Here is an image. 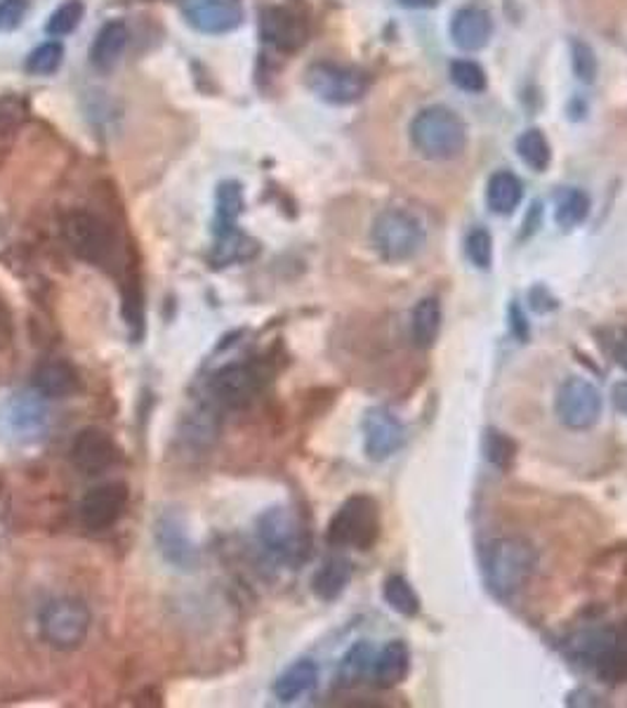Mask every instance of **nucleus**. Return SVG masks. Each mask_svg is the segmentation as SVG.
<instances>
[{
	"label": "nucleus",
	"instance_id": "f257e3e1",
	"mask_svg": "<svg viewBox=\"0 0 627 708\" xmlns=\"http://www.w3.org/2000/svg\"><path fill=\"white\" fill-rule=\"evenodd\" d=\"M413 147L430 161H451L467 145L465 121L448 106L434 104L422 109L411 123Z\"/></svg>",
	"mask_w": 627,
	"mask_h": 708
},
{
	"label": "nucleus",
	"instance_id": "f03ea898",
	"mask_svg": "<svg viewBox=\"0 0 627 708\" xmlns=\"http://www.w3.org/2000/svg\"><path fill=\"white\" fill-rule=\"evenodd\" d=\"M536 566L533 548L522 539H498L483 555V574L491 593L500 600H510L520 593Z\"/></svg>",
	"mask_w": 627,
	"mask_h": 708
},
{
	"label": "nucleus",
	"instance_id": "7ed1b4c3",
	"mask_svg": "<svg viewBox=\"0 0 627 708\" xmlns=\"http://www.w3.org/2000/svg\"><path fill=\"white\" fill-rule=\"evenodd\" d=\"M380 531L383 519L378 501L366 494H356L344 501L333 515L326 529V541L333 548L371 550L378 543Z\"/></svg>",
	"mask_w": 627,
	"mask_h": 708
},
{
	"label": "nucleus",
	"instance_id": "20e7f679",
	"mask_svg": "<svg viewBox=\"0 0 627 708\" xmlns=\"http://www.w3.org/2000/svg\"><path fill=\"white\" fill-rule=\"evenodd\" d=\"M90 609L76 597H57L38 614L41 638L59 652L78 650L90 633Z\"/></svg>",
	"mask_w": 627,
	"mask_h": 708
},
{
	"label": "nucleus",
	"instance_id": "39448f33",
	"mask_svg": "<svg viewBox=\"0 0 627 708\" xmlns=\"http://www.w3.org/2000/svg\"><path fill=\"white\" fill-rule=\"evenodd\" d=\"M571 654L604 681H627V628L625 631H588L573 638Z\"/></svg>",
	"mask_w": 627,
	"mask_h": 708
},
{
	"label": "nucleus",
	"instance_id": "423d86ee",
	"mask_svg": "<svg viewBox=\"0 0 627 708\" xmlns=\"http://www.w3.org/2000/svg\"><path fill=\"white\" fill-rule=\"evenodd\" d=\"M371 241L383 260L406 262L425 244V227L413 213L389 209L375 217Z\"/></svg>",
	"mask_w": 627,
	"mask_h": 708
},
{
	"label": "nucleus",
	"instance_id": "0eeeda50",
	"mask_svg": "<svg viewBox=\"0 0 627 708\" xmlns=\"http://www.w3.org/2000/svg\"><path fill=\"white\" fill-rule=\"evenodd\" d=\"M61 229H65V239L78 258L100 267H106L109 262L116 260L114 232L98 215L83 211L69 213Z\"/></svg>",
	"mask_w": 627,
	"mask_h": 708
},
{
	"label": "nucleus",
	"instance_id": "6e6552de",
	"mask_svg": "<svg viewBox=\"0 0 627 708\" xmlns=\"http://www.w3.org/2000/svg\"><path fill=\"white\" fill-rule=\"evenodd\" d=\"M258 539L278 562H300L307 553L303 527L284 506H274L258 517Z\"/></svg>",
	"mask_w": 627,
	"mask_h": 708
},
{
	"label": "nucleus",
	"instance_id": "1a4fd4ad",
	"mask_svg": "<svg viewBox=\"0 0 627 708\" xmlns=\"http://www.w3.org/2000/svg\"><path fill=\"white\" fill-rule=\"evenodd\" d=\"M604 412V400L597 385L585 378H569L557 390L555 414L563 428L569 430H590L600 423Z\"/></svg>",
	"mask_w": 627,
	"mask_h": 708
},
{
	"label": "nucleus",
	"instance_id": "9d476101",
	"mask_svg": "<svg viewBox=\"0 0 627 708\" xmlns=\"http://www.w3.org/2000/svg\"><path fill=\"white\" fill-rule=\"evenodd\" d=\"M307 88L328 104H352L366 94V76L352 67L319 61L307 69Z\"/></svg>",
	"mask_w": 627,
	"mask_h": 708
},
{
	"label": "nucleus",
	"instance_id": "9b49d317",
	"mask_svg": "<svg viewBox=\"0 0 627 708\" xmlns=\"http://www.w3.org/2000/svg\"><path fill=\"white\" fill-rule=\"evenodd\" d=\"M5 425L20 442H38L50 428V412L38 392H20L5 406Z\"/></svg>",
	"mask_w": 627,
	"mask_h": 708
},
{
	"label": "nucleus",
	"instance_id": "f8f14e48",
	"mask_svg": "<svg viewBox=\"0 0 627 708\" xmlns=\"http://www.w3.org/2000/svg\"><path fill=\"white\" fill-rule=\"evenodd\" d=\"M153 539L159 546L166 562H170L178 570H194L198 564V550L186 531L182 515L166 510L153 525Z\"/></svg>",
	"mask_w": 627,
	"mask_h": 708
},
{
	"label": "nucleus",
	"instance_id": "ddd939ff",
	"mask_svg": "<svg viewBox=\"0 0 627 708\" xmlns=\"http://www.w3.org/2000/svg\"><path fill=\"white\" fill-rule=\"evenodd\" d=\"M128 508V486L121 482L100 484L81 503V519L90 531L112 529Z\"/></svg>",
	"mask_w": 627,
	"mask_h": 708
},
{
	"label": "nucleus",
	"instance_id": "4468645a",
	"mask_svg": "<svg viewBox=\"0 0 627 708\" xmlns=\"http://www.w3.org/2000/svg\"><path fill=\"white\" fill-rule=\"evenodd\" d=\"M186 22L201 34H229L243 22V10L239 0H186L182 5Z\"/></svg>",
	"mask_w": 627,
	"mask_h": 708
},
{
	"label": "nucleus",
	"instance_id": "2eb2a0df",
	"mask_svg": "<svg viewBox=\"0 0 627 708\" xmlns=\"http://www.w3.org/2000/svg\"><path fill=\"white\" fill-rule=\"evenodd\" d=\"M118 447L114 437L102 428H86L76 435L71 445V463L83 475H102L104 470L116 465Z\"/></svg>",
	"mask_w": 627,
	"mask_h": 708
},
{
	"label": "nucleus",
	"instance_id": "dca6fc26",
	"mask_svg": "<svg viewBox=\"0 0 627 708\" xmlns=\"http://www.w3.org/2000/svg\"><path fill=\"white\" fill-rule=\"evenodd\" d=\"M406 439V430L401 420L378 406L371 408L364 416V449L371 461H387L395 456Z\"/></svg>",
	"mask_w": 627,
	"mask_h": 708
},
{
	"label": "nucleus",
	"instance_id": "f3484780",
	"mask_svg": "<svg viewBox=\"0 0 627 708\" xmlns=\"http://www.w3.org/2000/svg\"><path fill=\"white\" fill-rule=\"evenodd\" d=\"M260 390V375L248 364H227L210 378L213 397L227 408L250 404Z\"/></svg>",
	"mask_w": 627,
	"mask_h": 708
},
{
	"label": "nucleus",
	"instance_id": "a211bd4d",
	"mask_svg": "<svg viewBox=\"0 0 627 708\" xmlns=\"http://www.w3.org/2000/svg\"><path fill=\"white\" fill-rule=\"evenodd\" d=\"M493 36L491 14L481 8H463L451 20V38L460 50L477 53Z\"/></svg>",
	"mask_w": 627,
	"mask_h": 708
},
{
	"label": "nucleus",
	"instance_id": "6ab92c4d",
	"mask_svg": "<svg viewBox=\"0 0 627 708\" xmlns=\"http://www.w3.org/2000/svg\"><path fill=\"white\" fill-rule=\"evenodd\" d=\"M260 29H262L264 41H270L272 45L281 47V50H293V47L303 45V41H305L303 22L297 20L295 14L288 12L286 8L264 10Z\"/></svg>",
	"mask_w": 627,
	"mask_h": 708
},
{
	"label": "nucleus",
	"instance_id": "aec40b11",
	"mask_svg": "<svg viewBox=\"0 0 627 708\" xmlns=\"http://www.w3.org/2000/svg\"><path fill=\"white\" fill-rule=\"evenodd\" d=\"M411 668V652L406 648V642L401 640H391L387 642L383 652L375 656L373 661V681L378 687H395L406 681Z\"/></svg>",
	"mask_w": 627,
	"mask_h": 708
},
{
	"label": "nucleus",
	"instance_id": "412c9836",
	"mask_svg": "<svg viewBox=\"0 0 627 708\" xmlns=\"http://www.w3.org/2000/svg\"><path fill=\"white\" fill-rule=\"evenodd\" d=\"M128 45V26L123 22H106L90 45V61L98 71H112Z\"/></svg>",
	"mask_w": 627,
	"mask_h": 708
},
{
	"label": "nucleus",
	"instance_id": "4be33fe9",
	"mask_svg": "<svg viewBox=\"0 0 627 708\" xmlns=\"http://www.w3.org/2000/svg\"><path fill=\"white\" fill-rule=\"evenodd\" d=\"M78 383L81 381H78L76 369L59 359L45 361L34 373V390L43 397H69L78 390Z\"/></svg>",
	"mask_w": 627,
	"mask_h": 708
},
{
	"label": "nucleus",
	"instance_id": "5701e85b",
	"mask_svg": "<svg viewBox=\"0 0 627 708\" xmlns=\"http://www.w3.org/2000/svg\"><path fill=\"white\" fill-rule=\"evenodd\" d=\"M317 683H319V666L314 664L311 659H300L278 675L274 683V695L278 701L290 704L309 695V692L317 687Z\"/></svg>",
	"mask_w": 627,
	"mask_h": 708
},
{
	"label": "nucleus",
	"instance_id": "b1692460",
	"mask_svg": "<svg viewBox=\"0 0 627 708\" xmlns=\"http://www.w3.org/2000/svg\"><path fill=\"white\" fill-rule=\"evenodd\" d=\"M352 581V562L347 558H328L311 578V591L323 603H333Z\"/></svg>",
	"mask_w": 627,
	"mask_h": 708
},
{
	"label": "nucleus",
	"instance_id": "393cba45",
	"mask_svg": "<svg viewBox=\"0 0 627 708\" xmlns=\"http://www.w3.org/2000/svg\"><path fill=\"white\" fill-rule=\"evenodd\" d=\"M524 199L522 180L510 170H498L486 187V203L498 215H510Z\"/></svg>",
	"mask_w": 627,
	"mask_h": 708
},
{
	"label": "nucleus",
	"instance_id": "a878e982",
	"mask_svg": "<svg viewBox=\"0 0 627 708\" xmlns=\"http://www.w3.org/2000/svg\"><path fill=\"white\" fill-rule=\"evenodd\" d=\"M438 330H442V303L436 297H422L411 317V334L418 348H432Z\"/></svg>",
	"mask_w": 627,
	"mask_h": 708
},
{
	"label": "nucleus",
	"instance_id": "bb28decb",
	"mask_svg": "<svg viewBox=\"0 0 627 708\" xmlns=\"http://www.w3.org/2000/svg\"><path fill=\"white\" fill-rule=\"evenodd\" d=\"M215 236L237 229V220L243 211V192L241 184L227 180L217 187L215 196Z\"/></svg>",
	"mask_w": 627,
	"mask_h": 708
},
{
	"label": "nucleus",
	"instance_id": "cd10ccee",
	"mask_svg": "<svg viewBox=\"0 0 627 708\" xmlns=\"http://www.w3.org/2000/svg\"><path fill=\"white\" fill-rule=\"evenodd\" d=\"M375 652L368 642H356L354 648L342 656L338 668V683L342 687H354L362 683L368 673H373Z\"/></svg>",
	"mask_w": 627,
	"mask_h": 708
},
{
	"label": "nucleus",
	"instance_id": "c85d7f7f",
	"mask_svg": "<svg viewBox=\"0 0 627 708\" xmlns=\"http://www.w3.org/2000/svg\"><path fill=\"white\" fill-rule=\"evenodd\" d=\"M590 213V199L583 189H563L555 203V220L561 229H573L585 223Z\"/></svg>",
	"mask_w": 627,
	"mask_h": 708
},
{
	"label": "nucleus",
	"instance_id": "c756f323",
	"mask_svg": "<svg viewBox=\"0 0 627 708\" xmlns=\"http://www.w3.org/2000/svg\"><path fill=\"white\" fill-rule=\"evenodd\" d=\"M516 151H520V159L536 172H545L550 168L552 161V149L550 142L543 135V131L531 128L516 139Z\"/></svg>",
	"mask_w": 627,
	"mask_h": 708
},
{
	"label": "nucleus",
	"instance_id": "7c9ffc66",
	"mask_svg": "<svg viewBox=\"0 0 627 708\" xmlns=\"http://www.w3.org/2000/svg\"><path fill=\"white\" fill-rule=\"evenodd\" d=\"M385 603L401 617H418L420 597L403 576H389L383 586Z\"/></svg>",
	"mask_w": 627,
	"mask_h": 708
},
{
	"label": "nucleus",
	"instance_id": "2f4dec72",
	"mask_svg": "<svg viewBox=\"0 0 627 708\" xmlns=\"http://www.w3.org/2000/svg\"><path fill=\"white\" fill-rule=\"evenodd\" d=\"M483 453H486V459L491 461V465L508 472L516 459V445H514V439L508 437L505 432L489 430L483 439Z\"/></svg>",
	"mask_w": 627,
	"mask_h": 708
},
{
	"label": "nucleus",
	"instance_id": "473e14b6",
	"mask_svg": "<svg viewBox=\"0 0 627 708\" xmlns=\"http://www.w3.org/2000/svg\"><path fill=\"white\" fill-rule=\"evenodd\" d=\"M83 14H86V5L81 3V0H67L65 5H59L50 14L48 24H45V31H48V34L55 38L67 36V34H71V31L81 26Z\"/></svg>",
	"mask_w": 627,
	"mask_h": 708
},
{
	"label": "nucleus",
	"instance_id": "72a5a7b5",
	"mask_svg": "<svg viewBox=\"0 0 627 708\" xmlns=\"http://www.w3.org/2000/svg\"><path fill=\"white\" fill-rule=\"evenodd\" d=\"M61 59H65V47L57 41H48L26 57V71L34 76H50L61 67Z\"/></svg>",
	"mask_w": 627,
	"mask_h": 708
},
{
	"label": "nucleus",
	"instance_id": "f704fd0d",
	"mask_svg": "<svg viewBox=\"0 0 627 708\" xmlns=\"http://www.w3.org/2000/svg\"><path fill=\"white\" fill-rule=\"evenodd\" d=\"M451 81L465 92H483L486 90V71L472 59H456L451 65Z\"/></svg>",
	"mask_w": 627,
	"mask_h": 708
},
{
	"label": "nucleus",
	"instance_id": "c9c22d12",
	"mask_svg": "<svg viewBox=\"0 0 627 708\" xmlns=\"http://www.w3.org/2000/svg\"><path fill=\"white\" fill-rule=\"evenodd\" d=\"M465 254L475 267L479 270H489L491 262H493V239L491 234L486 232L483 227H477L467 234L465 239Z\"/></svg>",
	"mask_w": 627,
	"mask_h": 708
},
{
	"label": "nucleus",
	"instance_id": "e433bc0d",
	"mask_svg": "<svg viewBox=\"0 0 627 708\" xmlns=\"http://www.w3.org/2000/svg\"><path fill=\"white\" fill-rule=\"evenodd\" d=\"M571 67L583 83H592L594 76H597V57L583 41H573L571 45Z\"/></svg>",
	"mask_w": 627,
	"mask_h": 708
},
{
	"label": "nucleus",
	"instance_id": "4c0bfd02",
	"mask_svg": "<svg viewBox=\"0 0 627 708\" xmlns=\"http://www.w3.org/2000/svg\"><path fill=\"white\" fill-rule=\"evenodd\" d=\"M29 12V0H0V34L20 29Z\"/></svg>",
	"mask_w": 627,
	"mask_h": 708
},
{
	"label": "nucleus",
	"instance_id": "58836bf2",
	"mask_svg": "<svg viewBox=\"0 0 627 708\" xmlns=\"http://www.w3.org/2000/svg\"><path fill=\"white\" fill-rule=\"evenodd\" d=\"M510 328H512V336L516 340L526 342L528 340V322H526V314L522 310V305L512 303L510 305Z\"/></svg>",
	"mask_w": 627,
	"mask_h": 708
},
{
	"label": "nucleus",
	"instance_id": "ea45409f",
	"mask_svg": "<svg viewBox=\"0 0 627 708\" xmlns=\"http://www.w3.org/2000/svg\"><path fill=\"white\" fill-rule=\"evenodd\" d=\"M614 355H616V359H618V364H620L623 369H627V334H623V336L616 340V345H614Z\"/></svg>",
	"mask_w": 627,
	"mask_h": 708
},
{
	"label": "nucleus",
	"instance_id": "a19ab883",
	"mask_svg": "<svg viewBox=\"0 0 627 708\" xmlns=\"http://www.w3.org/2000/svg\"><path fill=\"white\" fill-rule=\"evenodd\" d=\"M614 404L627 416V383H618L614 387Z\"/></svg>",
	"mask_w": 627,
	"mask_h": 708
},
{
	"label": "nucleus",
	"instance_id": "79ce46f5",
	"mask_svg": "<svg viewBox=\"0 0 627 708\" xmlns=\"http://www.w3.org/2000/svg\"><path fill=\"white\" fill-rule=\"evenodd\" d=\"M399 3H401V5H406V8L418 10V8H432V5H434V0H399Z\"/></svg>",
	"mask_w": 627,
	"mask_h": 708
}]
</instances>
